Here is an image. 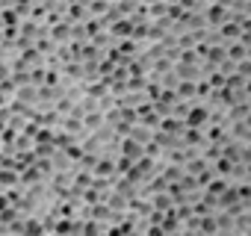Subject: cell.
<instances>
[{"label":"cell","instance_id":"obj_1","mask_svg":"<svg viewBox=\"0 0 251 236\" xmlns=\"http://www.w3.org/2000/svg\"><path fill=\"white\" fill-rule=\"evenodd\" d=\"M207 118H210V112H207L204 106H195V109H189V115H186V124L195 130V127H201V124L207 121Z\"/></svg>","mask_w":251,"mask_h":236}]
</instances>
